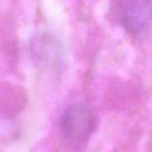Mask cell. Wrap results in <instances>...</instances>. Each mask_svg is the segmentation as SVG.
<instances>
[{
	"label": "cell",
	"mask_w": 152,
	"mask_h": 152,
	"mask_svg": "<svg viewBox=\"0 0 152 152\" xmlns=\"http://www.w3.org/2000/svg\"><path fill=\"white\" fill-rule=\"evenodd\" d=\"M95 127V116L86 105L69 106L61 118V129L64 138L73 146H81L91 136Z\"/></svg>",
	"instance_id": "cell-1"
},
{
	"label": "cell",
	"mask_w": 152,
	"mask_h": 152,
	"mask_svg": "<svg viewBox=\"0 0 152 152\" xmlns=\"http://www.w3.org/2000/svg\"><path fill=\"white\" fill-rule=\"evenodd\" d=\"M118 21L130 34L137 35L152 22V0H113Z\"/></svg>",
	"instance_id": "cell-2"
}]
</instances>
